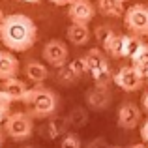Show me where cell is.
<instances>
[{
    "instance_id": "cell-6",
    "label": "cell",
    "mask_w": 148,
    "mask_h": 148,
    "mask_svg": "<svg viewBox=\"0 0 148 148\" xmlns=\"http://www.w3.org/2000/svg\"><path fill=\"white\" fill-rule=\"evenodd\" d=\"M68 56H69V51H68L64 41L51 40V41L45 43V47H43V60L49 62L51 66H54V68H64L66 62H68Z\"/></svg>"
},
{
    "instance_id": "cell-17",
    "label": "cell",
    "mask_w": 148,
    "mask_h": 148,
    "mask_svg": "<svg viewBox=\"0 0 148 148\" xmlns=\"http://www.w3.org/2000/svg\"><path fill=\"white\" fill-rule=\"evenodd\" d=\"M60 148H81V139L77 137L75 133H68L64 139H62Z\"/></svg>"
},
{
    "instance_id": "cell-22",
    "label": "cell",
    "mask_w": 148,
    "mask_h": 148,
    "mask_svg": "<svg viewBox=\"0 0 148 148\" xmlns=\"http://www.w3.org/2000/svg\"><path fill=\"white\" fill-rule=\"evenodd\" d=\"M21 2H28V4H40L41 0H21Z\"/></svg>"
},
{
    "instance_id": "cell-14",
    "label": "cell",
    "mask_w": 148,
    "mask_h": 148,
    "mask_svg": "<svg viewBox=\"0 0 148 148\" xmlns=\"http://www.w3.org/2000/svg\"><path fill=\"white\" fill-rule=\"evenodd\" d=\"M98 10L107 17H124L126 13L122 0H98Z\"/></svg>"
},
{
    "instance_id": "cell-24",
    "label": "cell",
    "mask_w": 148,
    "mask_h": 148,
    "mask_svg": "<svg viewBox=\"0 0 148 148\" xmlns=\"http://www.w3.org/2000/svg\"><path fill=\"white\" fill-rule=\"evenodd\" d=\"M4 17H6V15H4V11H2V10H0V23H2V21H4Z\"/></svg>"
},
{
    "instance_id": "cell-23",
    "label": "cell",
    "mask_w": 148,
    "mask_h": 148,
    "mask_svg": "<svg viewBox=\"0 0 148 148\" xmlns=\"http://www.w3.org/2000/svg\"><path fill=\"white\" fill-rule=\"evenodd\" d=\"M130 148H146V145H133V146H130Z\"/></svg>"
},
{
    "instance_id": "cell-10",
    "label": "cell",
    "mask_w": 148,
    "mask_h": 148,
    "mask_svg": "<svg viewBox=\"0 0 148 148\" xmlns=\"http://www.w3.org/2000/svg\"><path fill=\"white\" fill-rule=\"evenodd\" d=\"M19 73V60L13 56L11 51H0V81L17 77Z\"/></svg>"
},
{
    "instance_id": "cell-7",
    "label": "cell",
    "mask_w": 148,
    "mask_h": 148,
    "mask_svg": "<svg viewBox=\"0 0 148 148\" xmlns=\"http://www.w3.org/2000/svg\"><path fill=\"white\" fill-rule=\"evenodd\" d=\"M96 15V8L90 0H73L68 8V17L71 23H79V25H88Z\"/></svg>"
},
{
    "instance_id": "cell-21",
    "label": "cell",
    "mask_w": 148,
    "mask_h": 148,
    "mask_svg": "<svg viewBox=\"0 0 148 148\" xmlns=\"http://www.w3.org/2000/svg\"><path fill=\"white\" fill-rule=\"evenodd\" d=\"M143 109L148 112V92H145V96H143Z\"/></svg>"
},
{
    "instance_id": "cell-5",
    "label": "cell",
    "mask_w": 148,
    "mask_h": 148,
    "mask_svg": "<svg viewBox=\"0 0 148 148\" xmlns=\"http://www.w3.org/2000/svg\"><path fill=\"white\" fill-rule=\"evenodd\" d=\"M114 83L118 84V88L126 92H137L145 83V75L139 69H135L133 66H124L114 75Z\"/></svg>"
},
{
    "instance_id": "cell-27",
    "label": "cell",
    "mask_w": 148,
    "mask_h": 148,
    "mask_svg": "<svg viewBox=\"0 0 148 148\" xmlns=\"http://www.w3.org/2000/svg\"><path fill=\"white\" fill-rule=\"evenodd\" d=\"M122 2H127V0H122Z\"/></svg>"
},
{
    "instance_id": "cell-16",
    "label": "cell",
    "mask_w": 148,
    "mask_h": 148,
    "mask_svg": "<svg viewBox=\"0 0 148 148\" xmlns=\"http://www.w3.org/2000/svg\"><path fill=\"white\" fill-rule=\"evenodd\" d=\"M131 66H133L135 69H139L145 77L148 75V45H145V47L141 49V53L133 58V64Z\"/></svg>"
},
{
    "instance_id": "cell-18",
    "label": "cell",
    "mask_w": 148,
    "mask_h": 148,
    "mask_svg": "<svg viewBox=\"0 0 148 148\" xmlns=\"http://www.w3.org/2000/svg\"><path fill=\"white\" fill-rule=\"evenodd\" d=\"M10 105H11V99L0 90V116H2V118H8V116H10Z\"/></svg>"
},
{
    "instance_id": "cell-25",
    "label": "cell",
    "mask_w": 148,
    "mask_h": 148,
    "mask_svg": "<svg viewBox=\"0 0 148 148\" xmlns=\"http://www.w3.org/2000/svg\"><path fill=\"white\" fill-rule=\"evenodd\" d=\"M111 148H122V146H111Z\"/></svg>"
},
{
    "instance_id": "cell-15",
    "label": "cell",
    "mask_w": 148,
    "mask_h": 148,
    "mask_svg": "<svg viewBox=\"0 0 148 148\" xmlns=\"http://www.w3.org/2000/svg\"><path fill=\"white\" fill-rule=\"evenodd\" d=\"M145 45L146 43L141 40V36H135V34H127V36H124V56L133 60V58L141 53V49L145 47Z\"/></svg>"
},
{
    "instance_id": "cell-13",
    "label": "cell",
    "mask_w": 148,
    "mask_h": 148,
    "mask_svg": "<svg viewBox=\"0 0 148 148\" xmlns=\"http://www.w3.org/2000/svg\"><path fill=\"white\" fill-rule=\"evenodd\" d=\"M25 75L28 77L32 83L36 84H41L45 79L49 77V69L45 64H41V62H36V60H30L28 64L25 66Z\"/></svg>"
},
{
    "instance_id": "cell-20",
    "label": "cell",
    "mask_w": 148,
    "mask_h": 148,
    "mask_svg": "<svg viewBox=\"0 0 148 148\" xmlns=\"http://www.w3.org/2000/svg\"><path fill=\"white\" fill-rule=\"evenodd\" d=\"M49 2L56 4V6H69V4H71L73 0H49Z\"/></svg>"
},
{
    "instance_id": "cell-19",
    "label": "cell",
    "mask_w": 148,
    "mask_h": 148,
    "mask_svg": "<svg viewBox=\"0 0 148 148\" xmlns=\"http://www.w3.org/2000/svg\"><path fill=\"white\" fill-rule=\"evenodd\" d=\"M141 139H143L145 145H148V120L141 126Z\"/></svg>"
},
{
    "instance_id": "cell-8",
    "label": "cell",
    "mask_w": 148,
    "mask_h": 148,
    "mask_svg": "<svg viewBox=\"0 0 148 148\" xmlns=\"http://www.w3.org/2000/svg\"><path fill=\"white\" fill-rule=\"evenodd\" d=\"M141 122V109L135 103H124L118 109V126L124 130H133Z\"/></svg>"
},
{
    "instance_id": "cell-9",
    "label": "cell",
    "mask_w": 148,
    "mask_h": 148,
    "mask_svg": "<svg viewBox=\"0 0 148 148\" xmlns=\"http://www.w3.org/2000/svg\"><path fill=\"white\" fill-rule=\"evenodd\" d=\"M0 90H2L11 101H23V99H25V96H26V92H28V88H26V84L23 83L21 79L11 77V79L2 81Z\"/></svg>"
},
{
    "instance_id": "cell-12",
    "label": "cell",
    "mask_w": 148,
    "mask_h": 148,
    "mask_svg": "<svg viewBox=\"0 0 148 148\" xmlns=\"http://www.w3.org/2000/svg\"><path fill=\"white\" fill-rule=\"evenodd\" d=\"M103 49L112 58H124V36L116 32H111L103 40Z\"/></svg>"
},
{
    "instance_id": "cell-26",
    "label": "cell",
    "mask_w": 148,
    "mask_h": 148,
    "mask_svg": "<svg viewBox=\"0 0 148 148\" xmlns=\"http://www.w3.org/2000/svg\"><path fill=\"white\" fill-rule=\"evenodd\" d=\"M145 79H146V83H148V75H146V77H145Z\"/></svg>"
},
{
    "instance_id": "cell-11",
    "label": "cell",
    "mask_w": 148,
    "mask_h": 148,
    "mask_svg": "<svg viewBox=\"0 0 148 148\" xmlns=\"http://www.w3.org/2000/svg\"><path fill=\"white\" fill-rule=\"evenodd\" d=\"M68 40L73 45H86L90 41V28L88 25H79V23H71L68 28Z\"/></svg>"
},
{
    "instance_id": "cell-3",
    "label": "cell",
    "mask_w": 148,
    "mask_h": 148,
    "mask_svg": "<svg viewBox=\"0 0 148 148\" xmlns=\"http://www.w3.org/2000/svg\"><path fill=\"white\" fill-rule=\"evenodd\" d=\"M34 122L32 116H28L26 112H10V116L4 122V131L8 137L15 139V141H23L28 139L32 135Z\"/></svg>"
},
{
    "instance_id": "cell-1",
    "label": "cell",
    "mask_w": 148,
    "mask_h": 148,
    "mask_svg": "<svg viewBox=\"0 0 148 148\" xmlns=\"http://www.w3.org/2000/svg\"><path fill=\"white\" fill-rule=\"evenodd\" d=\"M38 26L30 17L23 13L6 15L0 23V41L6 45L8 51L25 53L36 43Z\"/></svg>"
},
{
    "instance_id": "cell-2",
    "label": "cell",
    "mask_w": 148,
    "mask_h": 148,
    "mask_svg": "<svg viewBox=\"0 0 148 148\" xmlns=\"http://www.w3.org/2000/svg\"><path fill=\"white\" fill-rule=\"evenodd\" d=\"M23 103L30 107V112L36 118H47V116L54 114L58 107V96L54 94L51 88H45L41 84H36L34 88H28Z\"/></svg>"
},
{
    "instance_id": "cell-28",
    "label": "cell",
    "mask_w": 148,
    "mask_h": 148,
    "mask_svg": "<svg viewBox=\"0 0 148 148\" xmlns=\"http://www.w3.org/2000/svg\"><path fill=\"white\" fill-rule=\"evenodd\" d=\"M0 84H2V81H0Z\"/></svg>"
},
{
    "instance_id": "cell-4",
    "label": "cell",
    "mask_w": 148,
    "mask_h": 148,
    "mask_svg": "<svg viewBox=\"0 0 148 148\" xmlns=\"http://www.w3.org/2000/svg\"><path fill=\"white\" fill-rule=\"evenodd\" d=\"M124 25L135 36H148V6L133 4L124 13Z\"/></svg>"
}]
</instances>
